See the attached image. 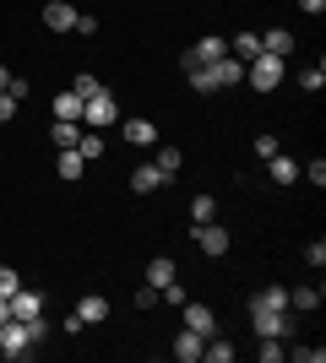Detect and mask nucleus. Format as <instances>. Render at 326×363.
<instances>
[{"label": "nucleus", "mask_w": 326, "mask_h": 363, "mask_svg": "<svg viewBox=\"0 0 326 363\" xmlns=\"http://www.w3.org/2000/svg\"><path fill=\"white\" fill-rule=\"evenodd\" d=\"M256 358H261V363H283V358H288V347H278L272 336H261V347H256Z\"/></svg>", "instance_id": "27"}, {"label": "nucleus", "mask_w": 326, "mask_h": 363, "mask_svg": "<svg viewBox=\"0 0 326 363\" xmlns=\"http://www.w3.org/2000/svg\"><path fill=\"white\" fill-rule=\"evenodd\" d=\"M288 309H305V315L321 309V288H294V293H288Z\"/></svg>", "instance_id": "23"}, {"label": "nucleus", "mask_w": 326, "mask_h": 363, "mask_svg": "<svg viewBox=\"0 0 326 363\" xmlns=\"http://www.w3.org/2000/svg\"><path fill=\"white\" fill-rule=\"evenodd\" d=\"M266 163H272V184H294L299 179V163H294V157H283V152H278V157H266Z\"/></svg>", "instance_id": "20"}, {"label": "nucleus", "mask_w": 326, "mask_h": 363, "mask_svg": "<svg viewBox=\"0 0 326 363\" xmlns=\"http://www.w3.org/2000/svg\"><path fill=\"white\" fill-rule=\"evenodd\" d=\"M229 55L239 65H250L256 55H261V33H234V44H229Z\"/></svg>", "instance_id": "14"}, {"label": "nucleus", "mask_w": 326, "mask_h": 363, "mask_svg": "<svg viewBox=\"0 0 326 363\" xmlns=\"http://www.w3.org/2000/svg\"><path fill=\"white\" fill-rule=\"evenodd\" d=\"M6 120H16V98H11V92H0V125H6Z\"/></svg>", "instance_id": "36"}, {"label": "nucleus", "mask_w": 326, "mask_h": 363, "mask_svg": "<svg viewBox=\"0 0 326 363\" xmlns=\"http://www.w3.org/2000/svg\"><path fill=\"white\" fill-rule=\"evenodd\" d=\"M212 217H217V201L212 196H196V201H190V223H212Z\"/></svg>", "instance_id": "26"}, {"label": "nucleus", "mask_w": 326, "mask_h": 363, "mask_svg": "<svg viewBox=\"0 0 326 363\" xmlns=\"http://www.w3.org/2000/svg\"><path fill=\"white\" fill-rule=\"evenodd\" d=\"M0 358H33L28 320H6V325H0Z\"/></svg>", "instance_id": "4"}, {"label": "nucleus", "mask_w": 326, "mask_h": 363, "mask_svg": "<svg viewBox=\"0 0 326 363\" xmlns=\"http://www.w3.org/2000/svg\"><path fill=\"white\" fill-rule=\"evenodd\" d=\"M158 184H169V174H163L158 163H141V168H131V190H136V196H153Z\"/></svg>", "instance_id": "10"}, {"label": "nucleus", "mask_w": 326, "mask_h": 363, "mask_svg": "<svg viewBox=\"0 0 326 363\" xmlns=\"http://www.w3.org/2000/svg\"><path fill=\"white\" fill-rule=\"evenodd\" d=\"M6 87H11V71H6V65H0V92H6Z\"/></svg>", "instance_id": "40"}, {"label": "nucleus", "mask_w": 326, "mask_h": 363, "mask_svg": "<svg viewBox=\"0 0 326 363\" xmlns=\"http://www.w3.org/2000/svg\"><path fill=\"white\" fill-rule=\"evenodd\" d=\"M245 82H250V87H256V92H272V87H278V82H283V60H278V55H266V49H261V55H256V60L245 65Z\"/></svg>", "instance_id": "3"}, {"label": "nucleus", "mask_w": 326, "mask_h": 363, "mask_svg": "<svg viewBox=\"0 0 326 363\" xmlns=\"http://www.w3.org/2000/svg\"><path fill=\"white\" fill-rule=\"evenodd\" d=\"M82 125L87 130H109V125H120V104H114V92L98 87L87 104H82Z\"/></svg>", "instance_id": "2"}, {"label": "nucleus", "mask_w": 326, "mask_h": 363, "mask_svg": "<svg viewBox=\"0 0 326 363\" xmlns=\"http://www.w3.org/2000/svg\"><path fill=\"white\" fill-rule=\"evenodd\" d=\"M294 358H299V363H321L326 347H294Z\"/></svg>", "instance_id": "37"}, {"label": "nucleus", "mask_w": 326, "mask_h": 363, "mask_svg": "<svg viewBox=\"0 0 326 363\" xmlns=\"http://www.w3.org/2000/svg\"><path fill=\"white\" fill-rule=\"evenodd\" d=\"M71 33H82V38H93V33H98V16H82V11H77V28H71Z\"/></svg>", "instance_id": "35"}, {"label": "nucleus", "mask_w": 326, "mask_h": 363, "mask_svg": "<svg viewBox=\"0 0 326 363\" xmlns=\"http://www.w3.org/2000/svg\"><path fill=\"white\" fill-rule=\"evenodd\" d=\"M55 120H77V125H82V98H77L71 87H65L60 98H55Z\"/></svg>", "instance_id": "19"}, {"label": "nucleus", "mask_w": 326, "mask_h": 363, "mask_svg": "<svg viewBox=\"0 0 326 363\" xmlns=\"http://www.w3.org/2000/svg\"><path fill=\"white\" fill-rule=\"evenodd\" d=\"M223 55H229V38L207 33V38H196V44L185 49V60H180V65H212V60H223Z\"/></svg>", "instance_id": "5"}, {"label": "nucleus", "mask_w": 326, "mask_h": 363, "mask_svg": "<svg viewBox=\"0 0 326 363\" xmlns=\"http://www.w3.org/2000/svg\"><path fill=\"white\" fill-rule=\"evenodd\" d=\"M278 136H256V157H261V163H266V157H278Z\"/></svg>", "instance_id": "32"}, {"label": "nucleus", "mask_w": 326, "mask_h": 363, "mask_svg": "<svg viewBox=\"0 0 326 363\" xmlns=\"http://www.w3.org/2000/svg\"><path fill=\"white\" fill-rule=\"evenodd\" d=\"M305 260L321 272V266H326V239H310V244H305Z\"/></svg>", "instance_id": "30"}, {"label": "nucleus", "mask_w": 326, "mask_h": 363, "mask_svg": "<svg viewBox=\"0 0 326 363\" xmlns=\"http://www.w3.org/2000/svg\"><path fill=\"white\" fill-rule=\"evenodd\" d=\"M77 320H82V325H98V320H109V303L98 298V293H87V298L77 303Z\"/></svg>", "instance_id": "16"}, {"label": "nucleus", "mask_w": 326, "mask_h": 363, "mask_svg": "<svg viewBox=\"0 0 326 363\" xmlns=\"http://www.w3.org/2000/svg\"><path fill=\"white\" fill-rule=\"evenodd\" d=\"M196 244H202V255H229V228L196 223Z\"/></svg>", "instance_id": "7"}, {"label": "nucleus", "mask_w": 326, "mask_h": 363, "mask_svg": "<svg viewBox=\"0 0 326 363\" xmlns=\"http://www.w3.org/2000/svg\"><path fill=\"white\" fill-rule=\"evenodd\" d=\"M169 282H174V260H169V255H158L153 266H147V288H158V293H163Z\"/></svg>", "instance_id": "17"}, {"label": "nucleus", "mask_w": 326, "mask_h": 363, "mask_svg": "<svg viewBox=\"0 0 326 363\" xmlns=\"http://www.w3.org/2000/svg\"><path fill=\"white\" fill-rule=\"evenodd\" d=\"M202 347H207V336H196L190 325L174 336V358H180V363H196V358H202Z\"/></svg>", "instance_id": "12"}, {"label": "nucleus", "mask_w": 326, "mask_h": 363, "mask_svg": "<svg viewBox=\"0 0 326 363\" xmlns=\"http://www.w3.org/2000/svg\"><path fill=\"white\" fill-rule=\"evenodd\" d=\"M77 136H82V125H77V120H55V152L77 147Z\"/></svg>", "instance_id": "22"}, {"label": "nucleus", "mask_w": 326, "mask_h": 363, "mask_svg": "<svg viewBox=\"0 0 326 363\" xmlns=\"http://www.w3.org/2000/svg\"><path fill=\"white\" fill-rule=\"evenodd\" d=\"M55 168H60V179H82V174H87V163H82V152H77V147H65Z\"/></svg>", "instance_id": "21"}, {"label": "nucleus", "mask_w": 326, "mask_h": 363, "mask_svg": "<svg viewBox=\"0 0 326 363\" xmlns=\"http://www.w3.org/2000/svg\"><path fill=\"white\" fill-rule=\"evenodd\" d=\"M299 174H305V179H310V184H315V190H321V184H326V163H321V157H315V163H310V168H299Z\"/></svg>", "instance_id": "34"}, {"label": "nucleus", "mask_w": 326, "mask_h": 363, "mask_svg": "<svg viewBox=\"0 0 326 363\" xmlns=\"http://www.w3.org/2000/svg\"><path fill=\"white\" fill-rule=\"evenodd\" d=\"M6 320H11V298H0V325H6Z\"/></svg>", "instance_id": "39"}, {"label": "nucleus", "mask_w": 326, "mask_h": 363, "mask_svg": "<svg viewBox=\"0 0 326 363\" xmlns=\"http://www.w3.org/2000/svg\"><path fill=\"white\" fill-rule=\"evenodd\" d=\"M202 358H207V363H234V347H229V342H223V336H207Z\"/></svg>", "instance_id": "24"}, {"label": "nucleus", "mask_w": 326, "mask_h": 363, "mask_svg": "<svg viewBox=\"0 0 326 363\" xmlns=\"http://www.w3.org/2000/svg\"><path fill=\"white\" fill-rule=\"evenodd\" d=\"M250 331L272 336V342H288V336H294V315H288V309H272V303H261V298H250Z\"/></svg>", "instance_id": "1"}, {"label": "nucleus", "mask_w": 326, "mask_h": 363, "mask_svg": "<svg viewBox=\"0 0 326 363\" xmlns=\"http://www.w3.org/2000/svg\"><path fill=\"white\" fill-rule=\"evenodd\" d=\"M38 315H44V293L16 288V293H11V320H38Z\"/></svg>", "instance_id": "8"}, {"label": "nucleus", "mask_w": 326, "mask_h": 363, "mask_svg": "<svg viewBox=\"0 0 326 363\" xmlns=\"http://www.w3.org/2000/svg\"><path fill=\"white\" fill-rule=\"evenodd\" d=\"M153 303H163V293H158V288H147V282H141V288H136V309H153Z\"/></svg>", "instance_id": "33"}, {"label": "nucleus", "mask_w": 326, "mask_h": 363, "mask_svg": "<svg viewBox=\"0 0 326 363\" xmlns=\"http://www.w3.org/2000/svg\"><path fill=\"white\" fill-rule=\"evenodd\" d=\"M212 82L217 87H239V82H245V65L234 60V55H223V60H212Z\"/></svg>", "instance_id": "13"}, {"label": "nucleus", "mask_w": 326, "mask_h": 363, "mask_svg": "<svg viewBox=\"0 0 326 363\" xmlns=\"http://www.w3.org/2000/svg\"><path fill=\"white\" fill-rule=\"evenodd\" d=\"M16 288H22V277H16L11 266H0V298H11Z\"/></svg>", "instance_id": "31"}, {"label": "nucleus", "mask_w": 326, "mask_h": 363, "mask_svg": "<svg viewBox=\"0 0 326 363\" xmlns=\"http://www.w3.org/2000/svg\"><path fill=\"white\" fill-rule=\"evenodd\" d=\"M180 309H185V325H190L196 336H217V315L207 309V303H190V298H185Z\"/></svg>", "instance_id": "9"}, {"label": "nucleus", "mask_w": 326, "mask_h": 363, "mask_svg": "<svg viewBox=\"0 0 326 363\" xmlns=\"http://www.w3.org/2000/svg\"><path fill=\"white\" fill-rule=\"evenodd\" d=\"M120 130H125V141H131V147H158V125L141 120V114H136V120H125Z\"/></svg>", "instance_id": "11"}, {"label": "nucleus", "mask_w": 326, "mask_h": 363, "mask_svg": "<svg viewBox=\"0 0 326 363\" xmlns=\"http://www.w3.org/2000/svg\"><path fill=\"white\" fill-rule=\"evenodd\" d=\"M299 87H305V92H321L326 87V65H310V71L299 76Z\"/></svg>", "instance_id": "28"}, {"label": "nucleus", "mask_w": 326, "mask_h": 363, "mask_svg": "<svg viewBox=\"0 0 326 363\" xmlns=\"http://www.w3.org/2000/svg\"><path fill=\"white\" fill-rule=\"evenodd\" d=\"M180 163H185V152H180V147H158V168H163L169 179L180 174Z\"/></svg>", "instance_id": "25"}, {"label": "nucleus", "mask_w": 326, "mask_h": 363, "mask_svg": "<svg viewBox=\"0 0 326 363\" xmlns=\"http://www.w3.org/2000/svg\"><path fill=\"white\" fill-rule=\"evenodd\" d=\"M299 11H305V16H321V11H326V0H299Z\"/></svg>", "instance_id": "38"}, {"label": "nucleus", "mask_w": 326, "mask_h": 363, "mask_svg": "<svg viewBox=\"0 0 326 363\" xmlns=\"http://www.w3.org/2000/svg\"><path fill=\"white\" fill-rule=\"evenodd\" d=\"M71 92H77L82 104H87V98H93V92H98V76H87V71H82L77 82H71Z\"/></svg>", "instance_id": "29"}, {"label": "nucleus", "mask_w": 326, "mask_h": 363, "mask_svg": "<svg viewBox=\"0 0 326 363\" xmlns=\"http://www.w3.org/2000/svg\"><path fill=\"white\" fill-rule=\"evenodd\" d=\"M44 28L49 33H71L77 28V6H71V0H49L44 6Z\"/></svg>", "instance_id": "6"}, {"label": "nucleus", "mask_w": 326, "mask_h": 363, "mask_svg": "<svg viewBox=\"0 0 326 363\" xmlns=\"http://www.w3.org/2000/svg\"><path fill=\"white\" fill-rule=\"evenodd\" d=\"M77 152H82V163H98V157H104V136L82 125V136H77Z\"/></svg>", "instance_id": "18"}, {"label": "nucleus", "mask_w": 326, "mask_h": 363, "mask_svg": "<svg viewBox=\"0 0 326 363\" xmlns=\"http://www.w3.org/2000/svg\"><path fill=\"white\" fill-rule=\"evenodd\" d=\"M261 49H266V55H278V60H288V55H294V33H288V28L261 33Z\"/></svg>", "instance_id": "15"}]
</instances>
